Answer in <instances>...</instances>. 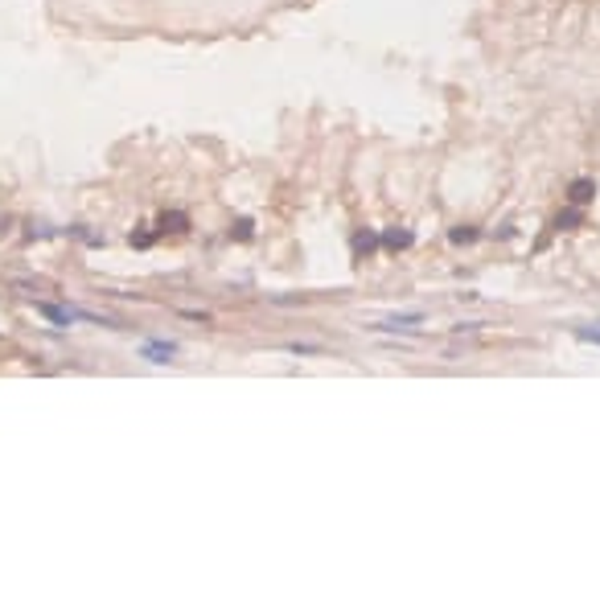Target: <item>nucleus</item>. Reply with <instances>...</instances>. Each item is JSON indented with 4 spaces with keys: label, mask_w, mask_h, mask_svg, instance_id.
I'll return each mask as SVG.
<instances>
[{
    "label": "nucleus",
    "mask_w": 600,
    "mask_h": 604,
    "mask_svg": "<svg viewBox=\"0 0 600 604\" xmlns=\"http://www.w3.org/2000/svg\"><path fill=\"white\" fill-rule=\"evenodd\" d=\"M140 358H148V362H157V366H165L177 358V345L173 341H145L140 345Z\"/></svg>",
    "instance_id": "nucleus-1"
},
{
    "label": "nucleus",
    "mask_w": 600,
    "mask_h": 604,
    "mask_svg": "<svg viewBox=\"0 0 600 604\" xmlns=\"http://www.w3.org/2000/svg\"><path fill=\"white\" fill-rule=\"evenodd\" d=\"M568 197H572V206H588V202L596 197V181H588V177H580V181H572V190H568Z\"/></svg>",
    "instance_id": "nucleus-2"
},
{
    "label": "nucleus",
    "mask_w": 600,
    "mask_h": 604,
    "mask_svg": "<svg viewBox=\"0 0 600 604\" xmlns=\"http://www.w3.org/2000/svg\"><path fill=\"white\" fill-rule=\"evenodd\" d=\"M424 316L420 313H408V316H391V321H383V325H374V329H415Z\"/></svg>",
    "instance_id": "nucleus-3"
},
{
    "label": "nucleus",
    "mask_w": 600,
    "mask_h": 604,
    "mask_svg": "<svg viewBox=\"0 0 600 604\" xmlns=\"http://www.w3.org/2000/svg\"><path fill=\"white\" fill-rule=\"evenodd\" d=\"M383 242L386 247H411V230H391Z\"/></svg>",
    "instance_id": "nucleus-4"
},
{
    "label": "nucleus",
    "mask_w": 600,
    "mask_h": 604,
    "mask_svg": "<svg viewBox=\"0 0 600 604\" xmlns=\"http://www.w3.org/2000/svg\"><path fill=\"white\" fill-rule=\"evenodd\" d=\"M374 247H379V239H374V235H354V251H374Z\"/></svg>",
    "instance_id": "nucleus-5"
},
{
    "label": "nucleus",
    "mask_w": 600,
    "mask_h": 604,
    "mask_svg": "<svg viewBox=\"0 0 600 604\" xmlns=\"http://www.w3.org/2000/svg\"><path fill=\"white\" fill-rule=\"evenodd\" d=\"M576 222H580V210H568V214L555 218V230H568V226H576Z\"/></svg>",
    "instance_id": "nucleus-6"
},
{
    "label": "nucleus",
    "mask_w": 600,
    "mask_h": 604,
    "mask_svg": "<svg viewBox=\"0 0 600 604\" xmlns=\"http://www.w3.org/2000/svg\"><path fill=\"white\" fill-rule=\"evenodd\" d=\"M576 338L580 341H596V345H600V329H576Z\"/></svg>",
    "instance_id": "nucleus-7"
},
{
    "label": "nucleus",
    "mask_w": 600,
    "mask_h": 604,
    "mask_svg": "<svg viewBox=\"0 0 600 604\" xmlns=\"http://www.w3.org/2000/svg\"><path fill=\"white\" fill-rule=\"evenodd\" d=\"M477 239V230H453V242H473Z\"/></svg>",
    "instance_id": "nucleus-8"
}]
</instances>
